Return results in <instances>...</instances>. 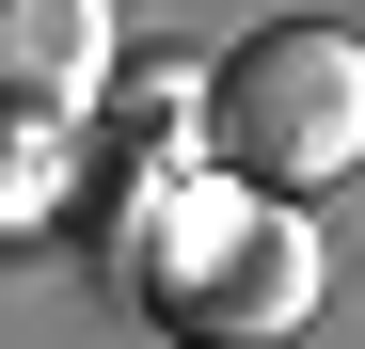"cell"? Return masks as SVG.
Instances as JSON below:
<instances>
[{
  "instance_id": "7a4b0ae2",
  "label": "cell",
  "mask_w": 365,
  "mask_h": 349,
  "mask_svg": "<svg viewBox=\"0 0 365 349\" xmlns=\"http://www.w3.org/2000/svg\"><path fill=\"white\" fill-rule=\"evenodd\" d=\"M191 302H207V349L286 333L302 302H318V254H302V222H255V239H222V254L191 270Z\"/></svg>"
},
{
  "instance_id": "3957f363",
  "label": "cell",
  "mask_w": 365,
  "mask_h": 349,
  "mask_svg": "<svg viewBox=\"0 0 365 349\" xmlns=\"http://www.w3.org/2000/svg\"><path fill=\"white\" fill-rule=\"evenodd\" d=\"M175 349H207V333H175Z\"/></svg>"
},
{
  "instance_id": "6da1fadb",
  "label": "cell",
  "mask_w": 365,
  "mask_h": 349,
  "mask_svg": "<svg viewBox=\"0 0 365 349\" xmlns=\"http://www.w3.org/2000/svg\"><path fill=\"white\" fill-rule=\"evenodd\" d=\"M207 159L238 191H270V207L365 174V32H334V16L238 32V64L207 80Z\"/></svg>"
}]
</instances>
